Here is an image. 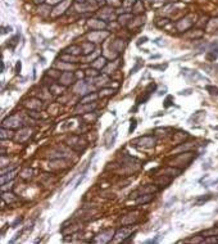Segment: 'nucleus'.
I'll return each instance as SVG.
<instances>
[{
	"label": "nucleus",
	"mask_w": 218,
	"mask_h": 244,
	"mask_svg": "<svg viewBox=\"0 0 218 244\" xmlns=\"http://www.w3.org/2000/svg\"><path fill=\"white\" fill-rule=\"evenodd\" d=\"M181 73L187 81H192V82H195L196 80L204 79L199 72H196V71H194V69H190V68H181Z\"/></svg>",
	"instance_id": "f257e3e1"
},
{
	"label": "nucleus",
	"mask_w": 218,
	"mask_h": 244,
	"mask_svg": "<svg viewBox=\"0 0 218 244\" xmlns=\"http://www.w3.org/2000/svg\"><path fill=\"white\" fill-rule=\"evenodd\" d=\"M137 143H140V145L144 148H152L155 144V139L153 136H142V137H139L137 140H135V144H137Z\"/></svg>",
	"instance_id": "f03ea898"
},
{
	"label": "nucleus",
	"mask_w": 218,
	"mask_h": 244,
	"mask_svg": "<svg viewBox=\"0 0 218 244\" xmlns=\"http://www.w3.org/2000/svg\"><path fill=\"white\" fill-rule=\"evenodd\" d=\"M100 236H101L100 239H95L94 242L108 243V242H110V240H112V236H113V231H112V230H107V231L101 233V234H100Z\"/></svg>",
	"instance_id": "7ed1b4c3"
},
{
	"label": "nucleus",
	"mask_w": 218,
	"mask_h": 244,
	"mask_svg": "<svg viewBox=\"0 0 218 244\" xmlns=\"http://www.w3.org/2000/svg\"><path fill=\"white\" fill-rule=\"evenodd\" d=\"M73 80H75V77H73V73H71V72H66V73H63V75H61V77H59V81H61L62 84H64V85H68V84L73 82Z\"/></svg>",
	"instance_id": "20e7f679"
},
{
	"label": "nucleus",
	"mask_w": 218,
	"mask_h": 244,
	"mask_svg": "<svg viewBox=\"0 0 218 244\" xmlns=\"http://www.w3.org/2000/svg\"><path fill=\"white\" fill-rule=\"evenodd\" d=\"M153 199V195L152 194H141V197H139L137 199H136V202L139 204H145V203H149L150 200Z\"/></svg>",
	"instance_id": "39448f33"
},
{
	"label": "nucleus",
	"mask_w": 218,
	"mask_h": 244,
	"mask_svg": "<svg viewBox=\"0 0 218 244\" xmlns=\"http://www.w3.org/2000/svg\"><path fill=\"white\" fill-rule=\"evenodd\" d=\"M105 64H107V61H105V58H101V57H100V58H98L95 62H93V67H94V68H96V69H101Z\"/></svg>",
	"instance_id": "423d86ee"
},
{
	"label": "nucleus",
	"mask_w": 218,
	"mask_h": 244,
	"mask_svg": "<svg viewBox=\"0 0 218 244\" xmlns=\"http://www.w3.org/2000/svg\"><path fill=\"white\" fill-rule=\"evenodd\" d=\"M82 52H83V54H90L91 50H94V44L93 42H85V44H82Z\"/></svg>",
	"instance_id": "0eeeda50"
},
{
	"label": "nucleus",
	"mask_w": 218,
	"mask_h": 244,
	"mask_svg": "<svg viewBox=\"0 0 218 244\" xmlns=\"http://www.w3.org/2000/svg\"><path fill=\"white\" fill-rule=\"evenodd\" d=\"M218 57V48H216L214 50H209L207 53V59L208 61H216Z\"/></svg>",
	"instance_id": "6e6552de"
},
{
	"label": "nucleus",
	"mask_w": 218,
	"mask_h": 244,
	"mask_svg": "<svg viewBox=\"0 0 218 244\" xmlns=\"http://www.w3.org/2000/svg\"><path fill=\"white\" fill-rule=\"evenodd\" d=\"M142 64H144V61H141V59H137V62H136L135 67H133V68L130 71V76H131V75H135V73L137 72V71L142 67Z\"/></svg>",
	"instance_id": "1a4fd4ad"
},
{
	"label": "nucleus",
	"mask_w": 218,
	"mask_h": 244,
	"mask_svg": "<svg viewBox=\"0 0 218 244\" xmlns=\"http://www.w3.org/2000/svg\"><path fill=\"white\" fill-rule=\"evenodd\" d=\"M210 195H205V197H199L198 199H196V202H195V204L196 206H202L203 203H205V202H208V200L210 199Z\"/></svg>",
	"instance_id": "9d476101"
},
{
	"label": "nucleus",
	"mask_w": 218,
	"mask_h": 244,
	"mask_svg": "<svg viewBox=\"0 0 218 244\" xmlns=\"http://www.w3.org/2000/svg\"><path fill=\"white\" fill-rule=\"evenodd\" d=\"M136 126H137V121H136V118H131V121H130V129H128V132L132 134L135 131Z\"/></svg>",
	"instance_id": "9b49d317"
},
{
	"label": "nucleus",
	"mask_w": 218,
	"mask_h": 244,
	"mask_svg": "<svg viewBox=\"0 0 218 244\" xmlns=\"http://www.w3.org/2000/svg\"><path fill=\"white\" fill-rule=\"evenodd\" d=\"M135 3H136V0H125L123 1L125 9H132L133 5H135Z\"/></svg>",
	"instance_id": "f8f14e48"
},
{
	"label": "nucleus",
	"mask_w": 218,
	"mask_h": 244,
	"mask_svg": "<svg viewBox=\"0 0 218 244\" xmlns=\"http://www.w3.org/2000/svg\"><path fill=\"white\" fill-rule=\"evenodd\" d=\"M67 52L72 53V54H78V53L82 52V48H81V47H71V48L67 49Z\"/></svg>",
	"instance_id": "ddd939ff"
},
{
	"label": "nucleus",
	"mask_w": 218,
	"mask_h": 244,
	"mask_svg": "<svg viewBox=\"0 0 218 244\" xmlns=\"http://www.w3.org/2000/svg\"><path fill=\"white\" fill-rule=\"evenodd\" d=\"M204 236H209V235H218V229H210V230L203 231Z\"/></svg>",
	"instance_id": "4468645a"
},
{
	"label": "nucleus",
	"mask_w": 218,
	"mask_h": 244,
	"mask_svg": "<svg viewBox=\"0 0 218 244\" xmlns=\"http://www.w3.org/2000/svg\"><path fill=\"white\" fill-rule=\"evenodd\" d=\"M172 102H173V97H172V95H168V97L166 98V100H164V108L171 107V105L173 104Z\"/></svg>",
	"instance_id": "2eb2a0df"
},
{
	"label": "nucleus",
	"mask_w": 218,
	"mask_h": 244,
	"mask_svg": "<svg viewBox=\"0 0 218 244\" xmlns=\"http://www.w3.org/2000/svg\"><path fill=\"white\" fill-rule=\"evenodd\" d=\"M205 89L208 90L212 95H218V87H217V86H210V85H208V86H207Z\"/></svg>",
	"instance_id": "dca6fc26"
},
{
	"label": "nucleus",
	"mask_w": 218,
	"mask_h": 244,
	"mask_svg": "<svg viewBox=\"0 0 218 244\" xmlns=\"http://www.w3.org/2000/svg\"><path fill=\"white\" fill-rule=\"evenodd\" d=\"M85 177H86V172L83 171V172H82V176H81V177H80L78 180H77V182H76V185H75V189H77V188H78V186L81 185V182L83 181V179H85Z\"/></svg>",
	"instance_id": "f3484780"
},
{
	"label": "nucleus",
	"mask_w": 218,
	"mask_h": 244,
	"mask_svg": "<svg viewBox=\"0 0 218 244\" xmlns=\"http://www.w3.org/2000/svg\"><path fill=\"white\" fill-rule=\"evenodd\" d=\"M150 68H153V69H166L167 68V64H159V66H150Z\"/></svg>",
	"instance_id": "a211bd4d"
},
{
	"label": "nucleus",
	"mask_w": 218,
	"mask_h": 244,
	"mask_svg": "<svg viewBox=\"0 0 218 244\" xmlns=\"http://www.w3.org/2000/svg\"><path fill=\"white\" fill-rule=\"evenodd\" d=\"M21 235H22V231L17 233V234H16L14 236H13V238H12V239H10V240H9V243H14V242H16V240H17V239H18V238H19V236H21Z\"/></svg>",
	"instance_id": "6ab92c4d"
},
{
	"label": "nucleus",
	"mask_w": 218,
	"mask_h": 244,
	"mask_svg": "<svg viewBox=\"0 0 218 244\" xmlns=\"http://www.w3.org/2000/svg\"><path fill=\"white\" fill-rule=\"evenodd\" d=\"M191 93H192L191 89H186V90H181L180 95H191Z\"/></svg>",
	"instance_id": "aec40b11"
},
{
	"label": "nucleus",
	"mask_w": 218,
	"mask_h": 244,
	"mask_svg": "<svg viewBox=\"0 0 218 244\" xmlns=\"http://www.w3.org/2000/svg\"><path fill=\"white\" fill-rule=\"evenodd\" d=\"M21 68H22V64H21V61H18V62H17V64H16V72H17V75H19Z\"/></svg>",
	"instance_id": "412c9836"
},
{
	"label": "nucleus",
	"mask_w": 218,
	"mask_h": 244,
	"mask_svg": "<svg viewBox=\"0 0 218 244\" xmlns=\"http://www.w3.org/2000/svg\"><path fill=\"white\" fill-rule=\"evenodd\" d=\"M21 222H22V217H18V218H17V220L12 224V228H17V226H18V224H21Z\"/></svg>",
	"instance_id": "4be33fe9"
},
{
	"label": "nucleus",
	"mask_w": 218,
	"mask_h": 244,
	"mask_svg": "<svg viewBox=\"0 0 218 244\" xmlns=\"http://www.w3.org/2000/svg\"><path fill=\"white\" fill-rule=\"evenodd\" d=\"M1 30H3V31H1V34L4 35V34H6V32H10V31H12V27H3Z\"/></svg>",
	"instance_id": "5701e85b"
},
{
	"label": "nucleus",
	"mask_w": 218,
	"mask_h": 244,
	"mask_svg": "<svg viewBox=\"0 0 218 244\" xmlns=\"http://www.w3.org/2000/svg\"><path fill=\"white\" fill-rule=\"evenodd\" d=\"M110 94H113V90L109 89V90H104L103 94H100V95H101V97H104V95H110Z\"/></svg>",
	"instance_id": "b1692460"
},
{
	"label": "nucleus",
	"mask_w": 218,
	"mask_h": 244,
	"mask_svg": "<svg viewBox=\"0 0 218 244\" xmlns=\"http://www.w3.org/2000/svg\"><path fill=\"white\" fill-rule=\"evenodd\" d=\"M146 41H147V37H146V36H144V37H141V39H140V40H139L137 45H141V42L144 44V42H146Z\"/></svg>",
	"instance_id": "393cba45"
},
{
	"label": "nucleus",
	"mask_w": 218,
	"mask_h": 244,
	"mask_svg": "<svg viewBox=\"0 0 218 244\" xmlns=\"http://www.w3.org/2000/svg\"><path fill=\"white\" fill-rule=\"evenodd\" d=\"M59 1H63V0H46L48 4H57Z\"/></svg>",
	"instance_id": "a878e982"
},
{
	"label": "nucleus",
	"mask_w": 218,
	"mask_h": 244,
	"mask_svg": "<svg viewBox=\"0 0 218 244\" xmlns=\"http://www.w3.org/2000/svg\"><path fill=\"white\" fill-rule=\"evenodd\" d=\"M160 236H157V238H154V239H150V240H146V243H157L158 240H159Z\"/></svg>",
	"instance_id": "bb28decb"
},
{
	"label": "nucleus",
	"mask_w": 218,
	"mask_h": 244,
	"mask_svg": "<svg viewBox=\"0 0 218 244\" xmlns=\"http://www.w3.org/2000/svg\"><path fill=\"white\" fill-rule=\"evenodd\" d=\"M98 3H99V5H105V0H98Z\"/></svg>",
	"instance_id": "cd10ccee"
},
{
	"label": "nucleus",
	"mask_w": 218,
	"mask_h": 244,
	"mask_svg": "<svg viewBox=\"0 0 218 244\" xmlns=\"http://www.w3.org/2000/svg\"><path fill=\"white\" fill-rule=\"evenodd\" d=\"M1 72H4V62H1Z\"/></svg>",
	"instance_id": "c85d7f7f"
},
{
	"label": "nucleus",
	"mask_w": 218,
	"mask_h": 244,
	"mask_svg": "<svg viewBox=\"0 0 218 244\" xmlns=\"http://www.w3.org/2000/svg\"><path fill=\"white\" fill-rule=\"evenodd\" d=\"M35 1H36V3H43L44 0H35Z\"/></svg>",
	"instance_id": "c756f323"
}]
</instances>
